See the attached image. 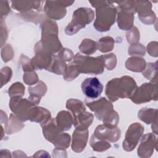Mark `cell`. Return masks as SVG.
Listing matches in <instances>:
<instances>
[{
  "mask_svg": "<svg viewBox=\"0 0 158 158\" xmlns=\"http://www.w3.org/2000/svg\"><path fill=\"white\" fill-rule=\"evenodd\" d=\"M93 135L99 139L114 143L120 139L121 131L117 126H109L103 123L96 128Z\"/></svg>",
  "mask_w": 158,
  "mask_h": 158,
  "instance_id": "13",
  "label": "cell"
},
{
  "mask_svg": "<svg viewBox=\"0 0 158 158\" xmlns=\"http://www.w3.org/2000/svg\"><path fill=\"white\" fill-rule=\"evenodd\" d=\"M73 2L74 1H46L44 11L50 19L60 20L66 15V7L71 6Z\"/></svg>",
  "mask_w": 158,
  "mask_h": 158,
  "instance_id": "10",
  "label": "cell"
},
{
  "mask_svg": "<svg viewBox=\"0 0 158 158\" xmlns=\"http://www.w3.org/2000/svg\"><path fill=\"white\" fill-rule=\"evenodd\" d=\"M55 119L57 126L63 131L70 129L73 123V119L72 115L70 112L65 110L59 112Z\"/></svg>",
  "mask_w": 158,
  "mask_h": 158,
  "instance_id": "22",
  "label": "cell"
},
{
  "mask_svg": "<svg viewBox=\"0 0 158 158\" xmlns=\"http://www.w3.org/2000/svg\"><path fill=\"white\" fill-rule=\"evenodd\" d=\"M66 62L60 57L57 54L56 55H52V62L49 67L47 70L54 73L57 75H62L64 73L66 69L67 65Z\"/></svg>",
  "mask_w": 158,
  "mask_h": 158,
  "instance_id": "23",
  "label": "cell"
},
{
  "mask_svg": "<svg viewBox=\"0 0 158 158\" xmlns=\"http://www.w3.org/2000/svg\"><path fill=\"white\" fill-rule=\"evenodd\" d=\"M80 72L77 67L73 64L70 65L67 67L64 75V79L67 81H72L76 78L79 75Z\"/></svg>",
  "mask_w": 158,
  "mask_h": 158,
  "instance_id": "35",
  "label": "cell"
},
{
  "mask_svg": "<svg viewBox=\"0 0 158 158\" xmlns=\"http://www.w3.org/2000/svg\"><path fill=\"white\" fill-rule=\"evenodd\" d=\"M51 118L50 112L41 107L33 106L28 114V120L40 123L41 126L46 124Z\"/></svg>",
  "mask_w": 158,
  "mask_h": 158,
  "instance_id": "18",
  "label": "cell"
},
{
  "mask_svg": "<svg viewBox=\"0 0 158 158\" xmlns=\"http://www.w3.org/2000/svg\"><path fill=\"white\" fill-rule=\"evenodd\" d=\"M66 108L69 110L73 115V119L86 111L84 104L80 100L76 99H69L66 102Z\"/></svg>",
  "mask_w": 158,
  "mask_h": 158,
  "instance_id": "24",
  "label": "cell"
},
{
  "mask_svg": "<svg viewBox=\"0 0 158 158\" xmlns=\"http://www.w3.org/2000/svg\"><path fill=\"white\" fill-rule=\"evenodd\" d=\"M126 38L127 41L130 44L136 43L139 40V32L136 27H133L127 33Z\"/></svg>",
  "mask_w": 158,
  "mask_h": 158,
  "instance_id": "39",
  "label": "cell"
},
{
  "mask_svg": "<svg viewBox=\"0 0 158 158\" xmlns=\"http://www.w3.org/2000/svg\"><path fill=\"white\" fill-rule=\"evenodd\" d=\"M0 10H1V19L2 18V17L7 15V14L10 10L8 1H0Z\"/></svg>",
  "mask_w": 158,
  "mask_h": 158,
  "instance_id": "44",
  "label": "cell"
},
{
  "mask_svg": "<svg viewBox=\"0 0 158 158\" xmlns=\"http://www.w3.org/2000/svg\"><path fill=\"white\" fill-rule=\"evenodd\" d=\"M93 7L96 8V20L94 27L99 31H106L115 23L117 14V7L114 2L107 1H89Z\"/></svg>",
  "mask_w": 158,
  "mask_h": 158,
  "instance_id": "1",
  "label": "cell"
},
{
  "mask_svg": "<svg viewBox=\"0 0 158 158\" xmlns=\"http://www.w3.org/2000/svg\"><path fill=\"white\" fill-rule=\"evenodd\" d=\"M23 79V81L28 85L36 84L38 81V77L34 70L25 72Z\"/></svg>",
  "mask_w": 158,
  "mask_h": 158,
  "instance_id": "38",
  "label": "cell"
},
{
  "mask_svg": "<svg viewBox=\"0 0 158 158\" xmlns=\"http://www.w3.org/2000/svg\"><path fill=\"white\" fill-rule=\"evenodd\" d=\"M43 2V1H11V6L13 9L23 14H26L32 9L40 11Z\"/></svg>",
  "mask_w": 158,
  "mask_h": 158,
  "instance_id": "20",
  "label": "cell"
},
{
  "mask_svg": "<svg viewBox=\"0 0 158 158\" xmlns=\"http://www.w3.org/2000/svg\"><path fill=\"white\" fill-rule=\"evenodd\" d=\"M46 91L47 86L46 84L43 81H40L35 86L28 88L30 96L28 99L36 106L39 104L41 98L45 94Z\"/></svg>",
  "mask_w": 158,
  "mask_h": 158,
  "instance_id": "21",
  "label": "cell"
},
{
  "mask_svg": "<svg viewBox=\"0 0 158 158\" xmlns=\"http://www.w3.org/2000/svg\"><path fill=\"white\" fill-rule=\"evenodd\" d=\"M94 17V13L91 9L88 7L78 8L73 12L72 21L65 28V33L68 35L77 33L80 29L91 23Z\"/></svg>",
  "mask_w": 158,
  "mask_h": 158,
  "instance_id": "6",
  "label": "cell"
},
{
  "mask_svg": "<svg viewBox=\"0 0 158 158\" xmlns=\"http://www.w3.org/2000/svg\"><path fill=\"white\" fill-rule=\"evenodd\" d=\"M135 12L138 13L139 20L144 23L151 25L156 20V15L152 10V4L149 1H135Z\"/></svg>",
  "mask_w": 158,
  "mask_h": 158,
  "instance_id": "12",
  "label": "cell"
},
{
  "mask_svg": "<svg viewBox=\"0 0 158 158\" xmlns=\"http://www.w3.org/2000/svg\"><path fill=\"white\" fill-rule=\"evenodd\" d=\"M73 64L75 65L79 72L83 73L99 75L104 70L102 56L93 57L77 53L73 57Z\"/></svg>",
  "mask_w": 158,
  "mask_h": 158,
  "instance_id": "5",
  "label": "cell"
},
{
  "mask_svg": "<svg viewBox=\"0 0 158 158\" xmlns=\"http://www.w3.org/2000/svg\"><path fill=\"white\" fill-rule=\"evenodd\" d=\"M97 49L102 52H107L112 51L114 46V40L110 36H104L98 40Z\"/></svg>",
  "mask_w": 158,
  "mask_h": 158,
  "instance_id": "30",
  "label": "cell"
},
{
  "mask_svg": "<svg viewBox=\"0 0 158 158\" xmlns=\"http://www.w3.org/2000/svg\"><path fill=\"white\" fill-rule=\"evenodd\" d=\"M41 34L52 33L58 35V27L57 23L51 19H46L41 25Z\"/></svg>",
  "mask_w": 158,
  "mask_h": 158,
  "instance_id": "33",
  "label": "cell"
},
{
  "mask_svg": "<svg viewBox=\"0 0 158 158\" xmlns=\"http://www.w3.org/2000/svg\"><path fill=\"white\" fill-rule=\"evenodd\" d=\"M23 127L24 125L20 122V120L15 115L14 116L11 114L9 118V123H7L5 127V128H6V132L7 134H12L14 132L20 130Z\"/></svg>",
  "mask_w": 158,
  "mask_h": 158,
  "instance_id": "29",
  "label": "cell"
},
{
  "mask_svg": "<svg viewBox=\"0 0 158 158\" xmlns=\"http://www.w3.org/2000/svg\"><path fill=\"white\" fill-rule=\"evenodd\" d=\"M117 9L118 27L123 30H130L133 27L135 12L130 9L117 7Z\"/></svg>",
  "mask_w": 158,
  "mask_h": 158,
  "instance_id": "17",
  "label": "cell"
},
{
  "mask_svg": "<svg viewBox=\"0 0 158 158\" xmlns=\"http://www.w3.org/2000/svg\"><path fill=\"white\" fill-rule=\"evenodd\" d=\"M62 49V44L56 34H41V40L38 41L35 48V52L42 51L54 55Z\"/></svg>",
  "mask_w": 158,
  "mask_h": 158,
  "instance_id": "8",
  "label": "cell"
},
{
  "mask_svg": "<svg viewBox=\"0 0 158 158\" xmlns=\"http://www.w3.org/2000/svg\"><path fill=\"white\" fill-rule=\"evenodd\" d=\"M25 93V87L22 83L16 82L13 83L9 88L8 94L10 98L15 96H22Z\"/></svg>",
  "mask_w": 158,
  "mask_h": 158,
  "instance_id": "34",
  "label": "cell"
},
{
  "mask_svg": "<svg viewBox=\"0 0 158 158\" xmlns=\"http://www.w3.org/2000/svg\"><path fill=\"white\" fill-rule=\"evenodd\" d=\"M157 120H156L154 122H152V131L156 133V134H157Z\"/></svg>",
  "mask_w": 158,
  "mask_h": 158,
  "instance_id": "45",
  "label": "cell"
},
{
  "mask_svg": "<svg viewBox=\"0 0 158 158\" xmlns=\"http://www.w3.org/2000/svg\"><path fill=\"white\" fill-rule=\"evenodd\" d=\"M41 127L44 138L56 148L65 149L69 146L70 136L57 126L55 118H51Z\"/></svg>",
  "mask_w": 158,
  "mask_h": 158,
  "instance_id": "4",
  "label": "cell"
},
{
  "mask_svg": "<svg viewBox=\"0 0 158 158\" xmlns=\"http://www.w3.org/2000/svg\"><path fill=\"white\" fill-rule=\"evenodd\" d=\"M78 48L82 53L89 55L95 52L97 49V44L90 39H84Z\"/></svg>",
  "mask_w": 158,
  "mask_h": 158,
  "instance_id": "31",
  "label": "cell"
},
{
  "mask_svg": "<svg viewBox=\"0 0 158 158\" xmlns=\"http://www.w3.org/2000/svg\"><path fill=\"white\" fill-rule=\"evenodd\" d=\"M83 94L90 99L98 98L103 91V85L96 77L86 78L81 85Z\"/></svg>",
  "mask_w": 158,
  "mask_h": 158,
  "instance_id": "14",
  "label": "cell"
},
{
  "mask_svg": "<svg viewBox=\"0 0 158 158\" xmlns=\"http://www.w3.org/2000/svg\"><path fill=\"white\" fill-rule=\"evenodd\" d=\"M35 53L36 55L30 60L34 70H48L52 62V56L42 51H37Z\"/></svg>",
  "mask_w": 158,
  "mask_h": 158,
  "instance_id": "19",
  "label": "cell"
},
{
  "mask_svg": "<svg viewBox=\"0 0 158 158\" xmlns=\"http://www.w3.org/2000/svg\"><path fill=\"white\" fill-rule=\"evenodd\" d=\"M12 70L9 67H4L1 70V87L6 85L10 80L12 77Z\"/></svg>",
  "mask_w": 158,
  "mask_h": 158,
  "instance_id": "40",
  "label": "cell"
},
{
  "mask_svg": "<svg viewBox=\"0 0 158 158\" xmlns=\"http://www.w3.org/2000/svg\"><path fill=\"white\" fill-rule=\"evenodd\" d=\"M143 71V75L151 81H157L156 74L157 69V62L155 63H148Z\"/></svg>",
  "mask_w": 158,
  "mask_h": 158,
  "instance_id": "32",
  "label": "cell"
},
{
  "mask_svg": "<svg viewBox=\"0 0 158 158\" xmlns=\"http://www.w3.org/2000/svg\"><path fill=\"white\" fill-rule=\"evenodd\" d=\"M36 106L28 99L22 98L21 96L11 98L9 101V107L15 115L22 122L28 120V114L30 109Z\"/></svg>",
  "mask_w": 158,
  "mask_h": 158,
  "instance_id": "9",
  "label": "cell"
},
{
  "mask_svg": "<svg viewBox=\"0 0 158 158\" xmlns=\"http://www.w3.org/2000/svg\"><path fill=\"white\" fill-rule=\"evenodd\" d=\"M57 54L65 62L70 61L74 57L72 51L67 48H62Z\"/></svg>",
  "mask_w": 158,
  "mask_h": 158,
  "instance_id": "42",
  "label": "cell"
},
{
  "mask_svg": "<svg viewBox=\"0 0 158 158\" xmlns=\"http://www.w3.org/2000/svg\"><path fill=\"white\" fill-rule=\"evenodd\" d=\"M88 139V128H76L73 132L72 149L76 152H82L86 145Z\"/></svg>",
  "mask_w": 158,
  "mask_h": 158,
  "instance_id": "16",
  "label": "cell"
},
{
  "mask_svg": "<svg viewBox=\"0 0 158 158\" xmlns=\"http://www.w3.org/2000/svg\"><path fill=\"white\" fill-rule=\"evenodd\" d=\"M157 137L155 135L149 133L144 135L141 139L137 152L140 157H149L156 148Z\"/></svg>",
  "mask_w": 158,
  "mask_h": 158,
  "instance_id": "15",
  "label": "cell"
},
{
  "mask_svg": "<svg viewBox=\"0 0 158 158\" xmlns=\"http://www.w3.org/2000/svg\"><path fill=\"white\" fill-rule=\"evenodd\" d=\"M104 67L107 68V69L111 70L115 68L117 64V58L114 54L110 53L109 54H105L102 56Z\"/></svg>",
  "mask_w": 158,
  "mask_h": 158,
  "instance_id": "36",
  "label": "cell"
},
{
  "mask_svg": "<svg viewBox=\"0 0 158 158\" xmlns=\"http://www.w3.org/2000/svg\"><path fill=\"white\" fill-rule=\"evenodd\" d=\"M128 53L131 56H143L145 55V48L140 43H134L130 46Z\"/></svg>",
  "mask_w": 158,
  "mask_h": 158,
  "instance_id": "37",
  "label": "cell"
},
{
  "mask_svg": "<svg viewBox=\"0 0 158 158\" xmlns=\"http://www.w3.org/2000/svg\"><path fill=\"white\" fill-rule=\"evenodd\" d=\"M157 41H151L147 46V51L151 56L157 57L158 55V46Z\"/></svg>",
  "mask_w": 158,
  "mask_h": 158,
  "instance_id": "43",
  "label": "cell"
},
{
  "mask_svg": "<svg viewBox=\"0 0 158 158\" xmlns=\"http://www.w3.org/2000/svg\"><path fill=\"white\" fill-rule=\"evenodd\" d=\"M93 115L89 112H85L76 118H73V124L75 128H88L93 120Z\"/></svg>",
  "mask_w": 158,
  "mask_h": 158,
  "instance_id": "27",
  "label": "cell"
},
{
  "mask_svg": "<svg viewBox=\"0 0 158 158\" xmlns=\"http://www.w3.org/2000/svg\"><path fill=\"white\" fill-rule=\"evenodd\" d=\"M146 65L145 60L139 57H131L128 58L125 62V67L128 70L133 72H143Z\"/></svg>",
  "mask_w": 158,
  "mask_h": 158,
  "instance_id": "25",
  "label": "cell"
},
{
  "mask_svg": "<svg viewBox=\"0 0 158 158\" xmlns=\"http://www.w3.org/2000/svg\"><path fill=\"white\" fill-rule=\"evenodd\" d=\"M137 87L136 83L132 77L123 76L108 81L105 93L110 101L115 102L119 98H130Z\"/></svg>",
  "mask_w": 158,
  "mask_h": 158,
  "instance_id": "2",
  "label": "cell"
},
{
  "mask_svg": "<svg viewBox=\"0 0 158 158\" xmlns=\"http://www.w3.org/2000/svg\"><path fill=\"white\" fill-rule=\"evenodd\" d=\"M13 50L10 45L7 44L1 51V57L4 62L10 60L13 57Z\"/></svg>",
  "mask_w": 158,
  "mask_h": 158,
  "instance_id": "41",
  "label": "cell"
},
{
  "mask_svg": "<svg viewBox=\"0 0 158 158\" xmlns=\"http://www.w3.org/2000/svg\"><path fill=\"white\" fill-rule=\"evenodd\" d=\"M157 81H151L137 87L130 98L131 101L137 104L157 99Z\"/></svg>",
  "mask_w": 158,
  "mask_h": 158,
  "instance_id": "7",
  "label": "cell"
},
{
  "mask_svg": "<svg viewBox=\"0 0 158 158\" xmlns=\"http://www.w3.org/2000/svg\"><path fill=\"white\" fill-rule=\"evenodd\" d=\"M138 117L146 124H151L157 118V109L143 108L139 110Z\"/></svg>",
  "mask_w": 158,
  "mask_h": 158,
  "instance_id": "26",
  "label": "cell"
},
{
  "mask_svg": "<svg viewBox=\"0 0 158 158\" xmlns=\"http://www.w3.org/2000/svg\"><path fill=\"white\" fill-rule=\"evenodd\" d=\"M144 131L143 126L138 122L133 123L128 127L125 139L123 141L122 146L126 151H131L133 150L142 136Z\"/></svg>",
  "mask_w": 158,
  "mask_h": 158,
  "instance_id": "11",
  "label": "cell"
},
{
  "mask_svg": "<svg viewBox=\"0 0 158 158\" xmlns=\"http://www.w3.org/2000/svg\"><path fill=\"white\" fill-rule=\"evenodd\" d=\"M86 105L93 111L98 120L104 124L116 127L119 121V116L114 110L112 104L105 98H101L93 101L85 99Z\"/></svg>",
  "mask_w": 158,
  "mask_h": 158,
  "instance_id": "3",
  "label": "cell"
},
{
  "mask_svg": "<svg viewBox=\"0 0 158 158\" xmlns=\"http://www.w3.org/2000/svg\"><path fill=\"white\" fill-rule=\"evenodd\" d=\"M89 144L93 149L98 152H102L111 147L110 144L107 141L103 140L96 137L94 135L91 136Z\"/></svg>",
  "mask_w": 158,
  "mask_h": 158,
  "instance_id": "28",
  "label": "cell"
}]
</instances>
